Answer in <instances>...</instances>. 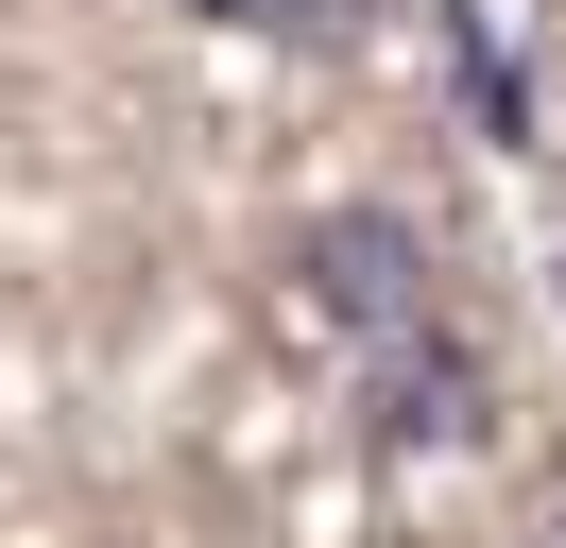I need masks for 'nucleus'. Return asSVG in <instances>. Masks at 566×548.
<instances>
[{
  "label": "nucleus",
  "instance_id": "2",
  "mask_svg": "<svg viewBox=\"0 0 566 548\" xmlns=\"http://www.w3.org/2000/svg\"><path fill=\"white\" fill-rule=\"evenodd\" d=\"M360 429L378 445H481L497 429V360L463 308H429V326H395L378 360H360Z\"/></svg>",
  "mask_w": 566,
  "mask_h": 548
},
{
  "label": "nucleus",
  "instance_id": "1",
  "mask_svg": "<svg viewBox=\"0 0 566 548\" xmlns=\"http://www.w3.org/2000/svg\"><path fill=\"white\" fill-rule=\"evenodd\" d=\"M275 274H292V292H310L326 326L360 342V360H378L395 326H429V308H447V292H429V240L395 223V205H310V223H292V257H275Z\"/></svg>",
  "mask_w": 566,
  "mask_h": 548
},
{
  "label": "nucleus",
  "instance_id": "3",
  "mask_svg": "<svg viewBox=\"0 0 566 548\" xmlns=\"http://www.w3.org/2000/svg\"><path fill=\"white\" fill-rule=\"evenodd\" d=\"M189 18H207V34H258V18H292V0H189Z\"/></svg>",
  "mask_w": 566,
  "mask_h": 548
},
{
  "label": "nucleus",
  "instance_id": "4",
  "mask_svg": "<svg viewBox=\"0 0 566 548\" xmlns=\"http://www.w3.org/2000/svg\"><path fill=\"white\" fill-rule=\"evenodd\" d=\"M532 548H566V514H549V531H532Z\"/></svg>",
  "mask_w": 566,
  "mask_h": 548
}]
</instances>
